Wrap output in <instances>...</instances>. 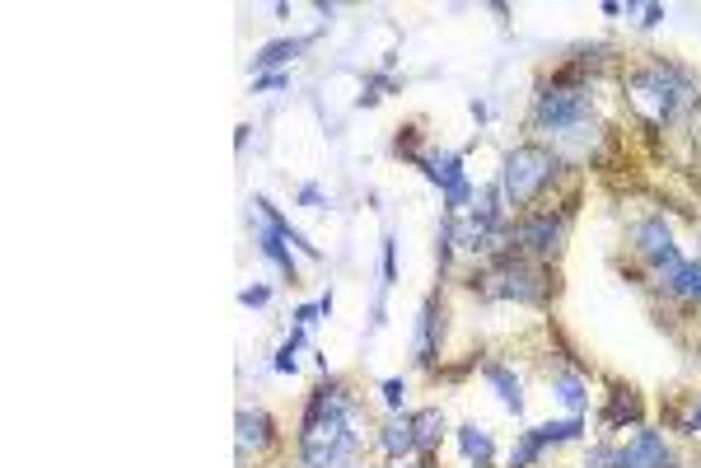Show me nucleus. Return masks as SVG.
I'll use <instances>...</instances> for the list:
<instances>
[{
    "mask_svg": "<svg viewBox=\"0 0 701 468\" xmlns=\"http://www.w3.org/2000/svg\"><path fill=\"white\" fill-rule=\"evenodd\" d=\"M360 436L351 431V398L337 380L318 384L300 422V454L309 468H351Z\"/></svg>",
    "mask_w": 701,
    "mask_h": 468,
    "instance_id": "f257e3e1",
    "label": "nucleus"
},
{
    "mask_svg": "<svg viewBox=\"0 0 701 468\" xmlns=\"http://www.w3.org/2000/svg\"><path fill=\"white\" fill-rule=\"evenodd\" d=\"M561 169V160L552 155V150L543 146H515L510 155H505L501 164V197L510 206H529L538 192H543V183H552Z\"/></svg>",
    "mask_w": 701,
    "mask_h": 468,
    "instance_id": "f03ea898",
    "label": "nucleus"
},
{
    "mask_svg": "<svg viewBox=\"0 0 701 468\" xmlns=\"http://www.w3.org/2000/svg\"><path fill=\"white\" fill-rule=\"evenodd\" d=\"M636 94L655 99L659 117L669 122V117H678V113H687V108H692V99H697V85H692V80H687L678 66L659 61V66H650V71L636 75Z\"/></svg>",
    "mask_w": 701,
    "mask_h": 468,
    "instance_id": "7ed1b4c3",
    "label": "nucleus"
},
{
    "mask_svg": "<svg viewBox=\"0 0 701 468\" xmlns=\"http://www.w3.org/2000/svg\"><path fill=\"white\" fill-rule=\"evenodd\" d=\"M533 117H538V127H547V132H575L589 117V94L580 85H547L538 94Z\"/></svg>",
    "mask_w": 701,
    "mask_h": 468,
    "instance_id": "20e7f679",
    "label": "nucleus"
},
{
    "mask_svg": "<svg viewBox=\"0 0 701 468\" xmlns=\"http://www.w3.org/2000/svg\"><path fill=\"white\" fill-rule=\"evenodd\" d=\"M566 225H571V216H552V211H543V216L524 220L519 230H510V249L547 258V253H557V249H561V239H566Z\"/></svg>",
    "mask_w": 701,
    "mask_h": 468,
    "instance_id": "39448f33",
    "label": "nucleus"
},
{
    "mask_svg": "<svg viewBox=\"0 0 701 468\" xmlns=\"http://www.w3.org/2000/svg\"><path fill=\"white\" fill-rule=\"evenodd\" d=\"M416 164H421V174H426L430 183L444 188V202H449L454 216L473 202V183L463 178V160H458V155H416Z\"/></svg>",
    "mask_w": 701,
    "mask_h": 468,
    "instance_id": "423d86ee",
    "label": "nucleus"
},
{
    "mask_svg": "<svg viewBox=\"0 0 701 468\" xmlns=\"http://www.w3.org/2000/svg\"><path fill=\"white\" fill-rule=\"evenodd\" d=\"M636 253H641V258H650V263L659 267V277H664L669 267H678L673 234H669V225H664L659 216H650V220H641V225H636Z\"/></svg>",
    "mask_w": 701,
    "mask_h": 468,
    "instance_id": "0eeeda50",
    "label": "nucleus"
},
{
    "mask_svg": "<svg viewBox=\"0 0 701 468\" xmlns=\"http://www.w3.org/2000/svg\"><path fill=\"white\" fill-rule=\"evenodd\" d=\"M669 445H664V436L659 431H636V436L622 445V459H617V468H669Z\"/></svg>",
    "mask_w": 701,
    "mask_h": 468,
    "instance_id": "6e6552de",
    "label": "nucleus"
},
{
    "mask_svg": "<svg viewBox=\"0 0 701 468\" xmlns=\"http://www.w3.org/2000/svg\"><path fill=\"white\" fill-rule=\"evenodd\" d=\"M234 426H239V450H267L272 445V417L262 408H244L239 417H234Z\"/></svg>",
    "mask_w": 701,
    "mask_h": 468,
    "instance_id": "1a4fd4ad",
    "label": "nucleus"
},
{
    "mask_svg": "<svg viewBox=\"0 0 701 468\" xmlns=\"http://www.w3.org/2000/svg\"><path fill=\"white\" fill-rule=\"evenodd\" d=\"M379 445H384L388 459H407V454H416L412 417H388L384 431H379Z\"/></svg>",
    "mask_w": 701,
    "mask_h": 468,
    "instance_id": "9d476101",
    "label": "nucleus"
},
{
    "mask_svg": "<svg viewBox=\"0 0 701 468\" xmlns=\"http://www.w3.org/2000/svg\"><path fill=\"white\" fill-rule=\"evenodd\" d=\"M258 249H262V258H267V263H276L290 281H295V253H290V239H286L281 230H276V225H262Z\"/></svg>",
    "mask_w": 701,
    "mask_h": 468,
    "instance_id": "9b49d317",
    "label": "nucleus"
},
{
    "mask_svg": "<svg viewBox=\"0 0 701 468\" xmlns=\"http://www.w3.org/2000/svg\"><path fill=\"white\" fill-rule=\"evenodd\" d=\"M482 375H487V384L496 389V394H501L505 408L519 417V412H524V394H519V380H515V375H510L505 366H496V361H491V366H482Z\"/></svg>",
    "mask_w": 701,
    "mask_h": 468,
    "instance_id": "f8f14e48",
    "label": "nucleus"
},
{
    "mask_svg": "<svg viewBox=\"0 0 701 468\" xmlns=\"http://www.w3.org/2000/svg\"><path fill=\"white\" fill-rule=\"evenodd\" d=\"M552 394L561 398V408H571V417H580L585 412V403H589V384L575 375V370H566V375H557L552 380Z\"/></svg>",
    "mask_w": 701,
    "mask_h": 468,
    "instance_id": "ddd939ff",
    "label": "nucleus"
},
{
    "mask_svg": "<svg viewBox=\"0 0 701 468\" xmlns=\"http://www.w3.org/2000/svg\"><path fill=\"white\" fill-rule=\"evenodd\" d=\"M435 328H440L435 300H426V305H421V323H416V361H421V366H435Z\"/></svg>",
    "mask_w": 701,
    "mask_h": 468,
    "instance_id": "4468645a",
    "label": "nucleus"
},
{
    "mask_svg": "<svg viewBox=\"0 0 701 468\" xmlns=\"http://www.w3.org/2000/svg\"><path fill=\"white\" fill-rule=\"evenodd\" d=\"M458 450H463V459L477 468L491 464V436L482 426H458Z\"/></svg>",
    "mask_w": 701,
    "mask_h": 468,
    "instance_id": "2eb2a0df",
    "label": "nucleus"
},
{
    "mask_svg": "<svg viewBox=\"0 0 701 468\" xmlns=\"http://www.w3.org/2000/svg\"><path fill=\"white\" fill-rule=\"evenodd\" d=\"M664 286L683 300H701V263H678L664 272Z\"/></svg>",
    "mask_w": 701,
    "mask_h": 468,
    "instance_id": "dca6fc26",
    "label": "nucleus"
},
{
    "mask_svg": "<svg viewBox=\"0 0 701 468\" xmlns=\"http://www.w3.org/2000/svg\"><path fill=\"white\" fill-rule=\"evenodd\" d=\"M412 431H416V450H421V454L435 450V445H440V436H444V417H440V408L416 412V417H412Z\"/></svg>",
    "mask_w": 701,
    "mask_h": 468,
    "instance_id": "f3484780",
    "label": "nucleus"
},
{
    "mask_svg": "<svg viewBox=\"0 0 701 468\" xmlns=\"http://www.w3.org/2000/svg\"><path fill=\"white\" fill-rule=\"evenodd\" d=\"M529 436L538 440V445H561V440H580L585 436V422L580 417H566V422H547V426H529Z\"/></svg>",
    "mask_w": 701,
    "mask_h": 468,
    "instance_id": "a211bd4d",
    "label": "nucleus"
},
{
    "mask_svg": "<svg viewBox=\"0 0 701 468\" xmlns=\"http://www.w3.org/2000/svg\"><path fill=\"white\" fill-rule=\"evenodd\" d=\"M304 47H309V38H281V43H267L258 57H253V66H258V71H267V66H286L290 57H300Z\"/></svg>",
    "mask_w": 701,
    "mask_h": 468,
    "instance_id": "6ab92c4d",
    "label": "nucleus"
},
{
    "mask_svg": "<svg viewBox=\"0 0 701 468\" xmlns=\"http://www.w3.org/2000/svg\"><path fill=\"white\" fill-rule=\"evenodd\" d=\"M603 422L617 426V422H641V398L631 394V389H617L613 403H608V412H603Z\"/></svg>",
    "mask_w": 701,
    "mask_h": 468,
    "instance_id": "aec40b11",
    "label": "nucleus"
},
{
    "mask_svg": "<svg viewBox=\"0 0 701 468\" xmlns=\"http://www.w3.org/2000/svg\"><path fill=\"white\" fill-rule=\"evenodd\" d=\"M267 300H272V291H267V286H248V291H239V305H248V309L267 305Z\"/></svg>",
    "mask_w": 701,
    "mask_h": 468,
    "instance_id": "412c9836",
    "label": "nucleus"
},
{
    "mask_svg": "<svg viewBox=\"0 0 701 468\" xmlns=\"http://www.w3.org/2000/svg\"><path fill=\"white\" fill-rule=\"evenodd\" d=\"M398 281V263H393V239H384V286Z\"/></svg>",
    "mask_w": 701,
    "mask_h": 468,
    "instance_id": "4be33fe9",
    "label": "nucleus"
},
{
    "mask_svg": "<svg viewBox=\"0 0 701 468\" xmlns=\"http://www.w3.org/2000/svg\"><path fill=\"white\" fill-rule=\"evenodd\" d=\"M402 394H407L402 380H384V403H388V408H402Z\"/></svg>",
    "mask_w": 701,
    "mask_h": 468,
    "instance_id": "5701e85b",
    "label": "nucleus"
},
{
    "mask_svg": "<svg viewBox=\"0 0 701 468\" xmlns=\"http://www.w3.org/2000/svg\"><path fill=\"white\" fill-rule=\"evenodd\" d=\"M659 19H664V10H659V5H645V19H641V24H645V29H655V24H659Z\"/></svg>",
    "mask_w": 701,
    "mask_h": 468,
    "instance_id": "b1692460",
    "label": "nucleus"
},
{
    "mask_svg": "<svg viewBox=\"0 0 701 468\" xmlns=\"http://www.w3.org/2000/svg\"><path fill=\"white\" fill-rule=\"evenodd\" d=\"M683 431H692V436H697V431H701V403H697V408H692V417H687V422H683Z\"/></svg>",
    "mask_w": 701,
    "mask_h": 468,
    "instance_id": "393cba45",
    "label": "nucleus"
},
{
    "mask_svg": "<svg viewBox=\"0 0 701 468\" xmlns=\"http://www.w3.org/2000/svg\"><path fill=\"white\" fill-rule=\"evenodd\" d=\"M300 202H304V206H318V202H323V192H318V188H304V192H300Z\"/></svg>",
    "mask_w": 701,
    "mask_h": 468,
    "instance_id": "a878e982",
    "label": "nucleus"
},
{
    "mask_svg": "<svg viewBox=\"0 0 701 468\" xmlns=\"http://www.w3.org/2000/svg\"><path fill=\"white\" fill-rule=\"evenodd\" d=\"M281 85H286L281 75H262V80H258V89H281Z\"/></svg>",
    "mask_w": 701,
    "mask_h": 468,
    "instance_id": "bb28decb",
    "label": "nucleus"
}]
</instances>
